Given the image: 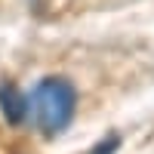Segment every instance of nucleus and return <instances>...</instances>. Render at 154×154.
I'll return each mask as SVG.
<instances>
[{
	"instance_id": "f257e3e1",
	"label": "nucleus",
	"mask_w": 154,
	"mask_h": 154,
	"mask_svg": "<svg viewBox=\"0 0 154 154\" xmlns=\"http://www.w3.org/2000/svg\"><path fill=\"white\" fill-rule=\"evenodd\" d=\"M31 114H34V123L37 130L46 133V136H56L62 133L74 117V108H77V93L74 86L59 74H49L43 77L40 83L31 89Z\"/></svg>"
},
{
	"instance_id": "f03ea898",
	"label": "nucleus",
	"mask_w": 154,
	"mask_h": 154,
	"mask_svg": "<svg viewBox=\"0 0 154 154\" xmlns=\"http://www.w3.org/2000/svg\"><path fill=\"white\" fill-rule=\"evenodd\" d=\"M0 111L9 126H19L28 120V99L22 96V89L9 80H0Z\"/></svg>"
},
{
	"instance_id": "7ed1b4c3",
	"label": "nucleus",
	"mask_w": 154,
	"mask_h": 154,
	"mask_svg": "<svg viewBox=\"0 0 154 154\" xmlns=\"http://www.w3.org/2000/svg\"><path fill=\"white\" fill-rule=\"evenodd\" d=\"M117 148H120V136H117V133H111V136H105V142H102L96 151H89V154H114Z\"/></svg>"
}]
</instances>
